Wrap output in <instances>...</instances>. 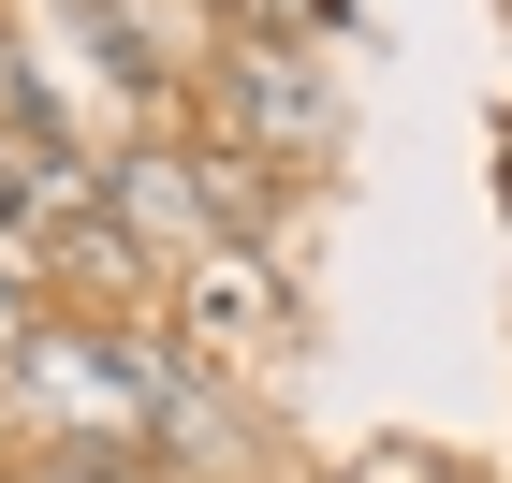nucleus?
Wrapping results in <instances>:
<instances>
[{
  "mask_svg": "<svg viewBox=\"0 0 512 483\" xmlns=\"http://www.w3.org/2000/svg\"><path fill=\"white\" fill-rule=\"evenodd\" d=\"M161 396H176V352L118 337V322H59L44 308L15 352H0V425L30 454H161Z\"/></svg>",
  "mask_w": 512,
  "mask_h": 483,
  "instance_id": "obj_1",
  "label": "nucleus"
},
{
  "mask_svg": "<svg viewBox=\"0 0 512 483\" xmlns=\"http://www.w3.org/2000/svg\"><path fill=\"white\" fill-rule=\"evenodd\" d=\"M220 103H235V161L322 147V74H308V44H293V30H249L235 59H220Z\"/></svg>",
  "mask_w": 512,
  "mask_h": 483,
  "instance_id": "obj_2",
  "label": "nucleus"
},
{
  "mask_svg": "<svg viewBox=\"0 0 512 483\" xmlns=\"http://www.w3.org/2000/svg\"><path fill=\"white\" fill-rule=\"evenodd\" d=\"M278 264H264V249H205V264H191V322H205V337H220V352H235V337H264V322H278Z\"/></svg>",
  "mask_w": 512,
  "mask_h": 483,
  "instance_id": "obj_3",
  "label": "nucleus"
},
{
  "mask_svg": "<svg viewBox=\"0 0 512 483\" xmlns=\"http://www.w3.org/2000/svg\"><path fill=\"white\" fill-rule=\"evenodd\" d=\"M30 322H44V264H30V249H0V352H15Z\"/></svg>",
  "mask_w": 512,
  "mask_h": 483,
  "instance_id": "obj_4",
  "label": "nucleus"
},
{
  "mask_svg": "<svg viewBox=\"0 0 512 483\" xmlns=\"http://www.w3.org/2000/svg\"><path fill=\"white\" fill-rule=\"evenodd\" d=\"M0 249H15V147H0Z\"/></svg>",
  "mask_w": 512,
  "mask_h": 483,
  "instance_id": "obj_5",
  "label": "nucleus"
},
{
  "mask_svg": "<svg viewBox=\"0 0 512 483\" xmlns=\"http://www.w3.org/2000/svg\"><path fill=\"white\" fill-rule=\"evenodd\" d=\"M249 15H264V0H249Z\"/></svg>",
  "mask_w": 512,
  "mask_h": 483,
  "instance_id": "obj_6",
  "label": "nucleus"
},
{
  "mask_svg": "<svg viewBox=\"0 0 512 483\" xmlns=\"http://www.w3.org/2000/svg\"><path fill=\"white\" fill-rule=\"evenodd\" d=\"M74 15H88V0H74Z\"/></svg>",
  "mask_w": 512,
  "mask_h": 483,
  "instance_id": "obj_7",
  "label": "nucleus"
}]
</instances>
